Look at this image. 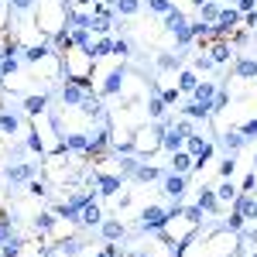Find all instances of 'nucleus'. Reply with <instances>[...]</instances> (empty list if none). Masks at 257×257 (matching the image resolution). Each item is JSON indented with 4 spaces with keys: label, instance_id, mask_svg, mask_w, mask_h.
<instances>
[{
    "label": "nucleus",
    "instance_id": "f257e3e1",
    "mask_svg": "<svg viewBox=\"0 0 257 257\" xmlns=\"http://www.w3.org/2000/svg\"><path fill=\"white\" fill-rule=\"evenodd\" d=\"M168 219H172V213L168 209H161V206H148L144 209V230H161V226H168Z\"/></svg>",
    "mask_w": 257,
    "mask_h": 257
},
{
    "label": "nucleus",
    "instance_id": "f03ea898",
    "mask_svg": "<svg viewBox=\"0 0 257 257\" xmlns=\"http://www.w3.org/2000/svg\"><path fill=\"white\" fill-rule=\"evenodd\" d=\"M185 138H189V134H185L182 127H172V131H165V138H161V148L175 155V151H182V144H185Z\"/></svg>",
    "mask_w": 257,
    "mask_h": 257
},
{
    "label": "nucleus",
    "instance_id": "7ed1b4c3",
    "mask_svg": "<svg viewBox=\"0 0 257 257\" xmlns=\"http://www.w3.org/2000/svg\"><path fill=\"white\" fill-rule=\"evenodd\" d=\"M165 192H168V196L178 202V199H182V192H185V178L178 175V172H172V175L165 178Z\"/></svg>",
    "mask_w": 257,
    "mask_h": 257
},
{
    "label": "nucleus",
    "instance_id": "20e7f679",
    "mask_svg": "<svg viewBox=\"0 0 257 257\" xmlns=\"http://www.w3.org/2000/svg\"><path fill=\"white\" fill-rule=\"evenodd\" d=\"M213 99H216V86H213V82H199L196 86V103L213 106Z\"/></svg>",
    "mask_w": 257,
    "mask_h": 257
},
{
    "label": "nucleus",
    "instance_id": "39448f33",
    "mask_svg": "<svg viewBox=\"0 0 257 257\" xmlns=\"http://www.w3.org/2000/svg\"><path fill=\"white\" fill-rule=\"evenodd\" d=\"M31 175H35V165H14V168H7V182H28Z\"/></svg>",
    "mask_w": 257,
    "mask_h": 257
},
{
    "label": "nucleus",
    "instance_id": "423d86ee",
    "mask_svg": "<svg viewBox=\"0 0 257 257\" xmlns=\"http://www.w3.org/2000/svg\"><path fill=\"white\" fill-rule=\"evenodd\" d=\"M82 89H86V86H79V82L72 79V86H65V89H62V103H82V99H86Z\"/></svg>",
    "mask_w": 257,
    "mask_h": 257
},
{
    "label": "nucleus",
    "instance_id": "0eeeda50",
    "mask_svg": "<svg viewBox=\"0 0 257 257\" xmlns=\"http://www.w3.org/2000/svg\"><path fill=\"white\" fill-rule=\"evenodd\" d=\"M189 168H192V155H185V151H175V155H172V172L185 175Z\"/></svg>",
    "mask_w": 257,
    "mask_h": 257
},
{
    "label": "nucleus",
    "instance_id": "6e6552de",
    "mask_svg": "<svg viewBox=\"0 0 257 257\" xmlns=\"http://www.w3.org/2000/svg\"><path fill=\"white\" fill-rule=\"evenodd\" d=\"M96 185H99L103 196H113V192L120 189V178L117 175H96Z\"/></svg>",
    "mask_w": 257,
    "mask_h": 257
},
{
    "label": "nucleus",
    "instance_id": "1a4fd4ad",
    "mask_svg": "<svg viewBox=\"0 0 257 257\" xmlns=\"http://www.w3.org/2000/svg\"><path fill=\"white\" fill-rule=\"evenodd\" d=\"M165 24H168V28H172V31H182V28H189V24H185V14H182V11H175V7H172V11H168V14H165Z\"/></svg>",
    "mask_w": 257,
    "mask_h": 257
},
{
    "label": "nucleus",
    "instance_id": "9d476101",
    "mask_svg": "<svg viewBox=\"0 0 257 257\" xmlns=\"http://www.w3.org/2000/svg\"><path fill=\"white\" fill-rule=\"evenodd\" d=\"M79 223H86V226H96L99 223V206H93V202H86L79 213Z\"/></svg>",
    "mask_w": 257,
    "mask_h": 257
},
{
    "label": "nucleus",
    "instance_id": "9b49d317",
    "mask_svg": "<svg viewBox=\"0 0 257 257\" xmlns=\"http://www.w3.org/2000/svg\"><path fill=\"white\" fill-rule=\"evenodd\" d=\"M216 206H219L216 192H209V189H202V192H199V209H202V213H213Z\"/></svg>",
    "mask_w": 257,
    "mask_h": 257
},
{
    "label": "nucleus",
    "instance_id": "f8f14e48",
    "mask_svg": "<svg viewBox=\"0 0 257 257\" xmlns=\"http://www.w3.org/2000/svg\"><path fill=\"white\" fill-rule=\"evenodd\" d=\"M120 86H123V69H113L106 76V82H103V93H117Z\"/></svg>",
    "mask_w": 257,
    "mask_h": 257
},
{
    "label": "nucleus",
    "instance_id": "ddd939ff",
    "mask_svg": "<svg viewBox=\"0 0 257 257\" xmlns=\"http://www.w3.org/2000/svg\"><path fill=\"white\" fill-rule=\"evenodd\" d=\"M45 103H48L45 96H28L24 99V110H28L31 117H41V113H45Z\"/></svg>",
    "mask_w": 257,
    "mask_h": 257
},
{
    "label": "nucleus",
    "instance_id": "4468645a",
    "mask_svg": "<svg viewBox=\"0 0 257 257\" xmlns=\"http://www.w3.org/2000/svg\"><path fill=\"white\" fill-rule=\"evenodd\" d=\"M237 76L240 79H254L257 76V62L254 59H240L237 62Z\"/></svg>",
    "mask_w": 257,
    "mask_h": 257
},
{
    "label": "nucleus",
    "instance_id": "2eb2a0df",
    "mask_svg": "<svg viewBox=\"0 0 257 257\" xmlns=\"http://www.w3.org/2000/svg\"><path fill=\"white\" fill-rule=\"evenodd\" d=\"M120 233H123V223H120V219H106V223H103V237L106 240H117Z\"/></svg>",
    "mask_w": 257,
    "mask_h": 257
},
{
    "label": "nucleus",
    "instance_id": "dca6fc26",
    "mask_svg": "<svg viewBox=\"0 0 257 257\" xmlns=\"http://www.w3.org/2000/svg\"><path fill=\"white\" fill-rule=\"evenodd\" d=\"M209 110H213V106H206V103H189V106H185V113H189L192 120H206Z\"/></svg>",
    "mask_w": 257,
    "mask_h": 257
},
{
    "label": "nucleus",
    "instance_id": "f3484780",
    "mask_svg": "<svg viewBox=\"0 0 257 257\" xmlns=\"http://www.w3.org/2000/svg\"><path fill=\"white\" fill-rule=\"evenodd\" d=\"M65 148H69V151H89V141L82 138V134H69V138H65Z\"/></svg>",
    "mask_w": 257,
    "mask_h": 257
},
{
    "label": "nucleus",
    "instance_id": "a211bd4d",
    "mask_svg": "<svg viewBox=\"0 0 257 257\" xmlns=\"http://www.w3.org/2000/svg\"><path fill=\"white\" fill-rule=\"evenodd\" d=\"M110 52H113V41H96V45H93V48H89V59H103V55H110Z\"/></svg>",
    "mask_w": 257,
    "mask_h": 257
},
{
    "label": "nucleus",
    "instance_id": "6ab92c4d",
    "mask_svg": "<svg viewBox=\"0 0 257 257\" xmlns=\"http://www.w3.org/2000/svg\"><path fill=\"white\" fill-rule=\"evenodd\" d=\"M196 86H199L196 72H182V76H178V89H185V93H196Z\"/></svg>",
    "mask_w": 257,
    "mask_h": 257
},
{
    "label": "nucleus",
    "instance_id": "aec40b11",
    "mask_svg": "<svg viewBox=\"0 0 257 257\" xmlns=\"http://www.w3.org/2000/svg\"><path fill=\"white\" fill-rule=\"evenodd\" d=\"M148 113H151L155 120H161V117H165V99H161V96H151V99H148Z\"/></svg>",
    "mask_w": 257,
    "mask_h": 257
},
{
    "label": "nucleus",
    "instance_id": "412c9836",
    "mask_svg": "<svg viewBox=\"0 0 257 257\" xmlns=\"http://www.w3.org/2000/svg\"><path fill=\"white\" fill-rule=\"evenodd\" d=\"M45 55H48V48H45V45H35V48H28V52H24V59L31 62V65H38Z\"/></svg>",
    "mask_w": 257,
    "mask_h": 257
},
{
    "label": "nucleus",
    "instance_id": "4be33fe9",
    "mask_svg": "<svg viewBox=\"0 0 257 257\" xmlns=\"http://www.w3.org/2000/svg\"><path fill=\"white\" fill-rule=\"evenodd\" d=\"M237 213L240 216H254V199L250 196H237Z\"/></svg>",
    "mask_w": 257,
    "mask_h": 257
},
{
    "label": "nucleus",
    "instance_id": "5701e85b",
    "mask_svg": "<svg viewBox=\"0 0 257 257\" xmlns=\"http://www.w3.org/2000/svg\"><path fill=\"white\" fill-rule=\"evenodd\" d=\"M237 196H240V192L230 185V182H223V185L216 189V199H219V202H230V199H237Z\"/></svg>",
    "mask_w": 257,
    "mask_h": 257
},
{
    "label": "nucleus",
    "instance_id": "b1692460",
    "mask_svg": "<svg viewBox=\"0 0 257 257\" xmlns=\"http://www.w3.org/2000/svg\"><path fill=\"white\" fill-rule=\"evenodd\" d=\"M0 127H4L7 134H14V131H18V127H21V120L14 117V113H0Z\"/></svg>",
    "mask_w": 257,
    "mask_h": 257
},
{
    "label": "nucleus",
    "instance_id": "393cba45",
    "mask_svg": "<svg viewBox=\"0 0 257 257\" xmlns=\"http://www.w3.org/2000/svg\"><path fill=\"white\" fill-rule=\"evenodd\" d=\"M134 175H138L141 182H155V178H158L161 172H158V168H151V165H141V168L134 172Z\"/></svg>",
    "mask_w": 257,
    "mask_h": 257
},
{
    "label": "nucleus",
    "instance_id": "a878e982",
    "mask_svg": "<svg viewBox=\"0 0 257 257\" xmlns=\"http://www.w3.org/2000/svg\"><path fill=\"white\" fill-rule=\"evenodd\" d=\"M82 113H86V117H99V103L93 96H86L82 99Z\"/></svg>",
    "mask_w": 257,
    "mask_h": 257
},
{
    "label": "nucleus",
    "instance_id": "bb28decb",
    "mask_svg": "<svg viewBox=\"0 0 257 257\" xmlns=\"http://www.w3.org/2000/svg\"><path fill=\"white\" fill-rule=\"evenodd\" d=\"M113 7H117L120 14H134L138 11V0H113Z\"/></svg>",
    "mask_w": 257,
    "mask_h": 257
},
{
    "label": "nucleus",
    "instance_id": "cd10ccee",
    "mask_svg": "<svg viewBox=\"0 0 257 257\" xmlns=\"http://www.w3.org/2000/svg\"><path fill=\"white\" fill-rule=\"evenodd\" d=\"M199 11H202V18H206V21H216L219 18V7H216V4H199Z\"/></svg>",
    "mask_w": 257,
    "mask_h": 257
},
{
    "label": "nucleus",
    "instance_id": "c85d7f7f",
    "mask_svg": "<svg viewBox=\"0 0 257 257\" xmlns=\"http://www.w3.org/2000/svg\"><path fill=\"white\" fill-rule=\"evenodd\" d=\"M182 216L189 219V223H199V219H202V209H199V206H189V209H182Z\"/></svg>",
    "mask_w": 257,
    "mask_h": 257
},
{
    "label": "nucleus",
    "instance_id": "c756f323",
    "mask_svg": "<svg viewBox=\"0 0 257 257\" xmlns=\"http://www.w3.org/2000/svg\"><path fill=\"white\" fill-rule=\"evenodd\" d=\"M223 141H226V148H230V151H237L240 144H243V134H226Z\"/></svg>",
    "mask_w": 257,
    "mask_h": 257
},
{
    "label": "nucleus",
    "instance_id": "7c9ffc66",
    "mask_svg": "<svg viewBox=\"0 0 257 257\" xmlns=\"http://www.w3.org/2000/svg\"><path fill=\"white\" fill-rule=\"evenodd\" d=\"M113 55L127 59V55H131V45H127V41H113Z\"/></svg>",
    "mask_w": 257,
    "mask_h": 257
},
{
    "label": "nucleus",
    "instance_id": "2f4dec72",
    "mask_svg": "<svg viewBox=\"0 0 257 257\" xmlns=\"http://www.w3.org/2000/svg\"><path fill=\"white\" fill-rule=\"evenodd\" d=\"M233 168H237V161H233V158H226L223 165H219V175H223V178H230V175H233Z\"/></svg>",
    "mask_w": 257,
    "mask_h": 257
},
{
    "label": "nucleus",
    "instance_id": "473e14b6",
    "mask_svg": "<svg viewBox=\"0 0 257 257\" xmlns=\"http://www.w3.org/2000/svg\"><path fill=\"white\" fill-rule=\"evenodd\" d=\"M223 59H230V48L226 45H216L213 48V62H223Z\"/></svg>",
    "mask_w": 257,
    "mask_h": 257
},
{
    "label": "nucleus",
    "instance_id": "72a5a7b5",
    "mask_svg": "<svg viewBox=\"0 0 257 257\" xmlns=\"http://www.w3.org/2000/svg\"><path fill=\"white\" fill-rule=\"evenodd\" d=\"M151 11H158V14H168V11H172V4H168V0H151Z\"/></svg>",
    "mask_w": 257,
    "mask_h": 257
},
{
    "label": "nucleus",
    "instance_id": "f704fd0d",
    "mask_svg": "<svg viewBox=\"0 0 257 257\" xmlns=\"http://www.w3.org/2000/svg\"><path fill=\"white\" fill-rule=\"evenodd\" d=\"M158 65H161V69H178V55H175V59H172V55H161Z\"/></svg>",
    "mask_w": 257,
    "mask_h": 257
},
{
    "label": "nucleus",
    "instance_id": "c9c22d12",
    "mask_svg": "<svg viewBox=\"0 0 257 257\" xmlns=\"http://www.w3.org/2000/svg\"><path fill=\"white\" fill-rule=\"evenodd\" d=\"M18 250H21V243H18V240H7V243H4V257H14Z\"/></svg>",
    "mask_w": 257,
    "mask_h": 257
},
{
    "label": "nucleus",
    "instance_id": "e433bc0d",
    "mask_svg": "<svg viewBox=\"0 0 257 257\" xmlns=\"http://www.w3.org/2000/svg\"><path fill=\"white\" fill-rule=\"evenodd\" d=\"M79 240H65V243H62V250H65V254H79Z\"/></svg>",
    "mask_w": 257,
    "mask_h": 257
},
{
    "label": "nucleus",
    "instance_id": "4c0bfd02",
    "mask_svg": "<svg viewBox=\"0 0 257 257\" xmlns=\"http://www.w3.org/2000/svg\"><path fill=\"white\" fill-rule=\"evenodd\" d=\"M240 134H243V138H250V134H257V117H254V120H247V123H243V131H240Z\"/></svg>",
    "mask_w": 257,
    "mask_h": 257
},
{
    "label": "nucleus",
    "instance_id": "58836bf2",
    "mask_svg": "<svg viewBox=\"0 0 257 257\" xmlns=\"http://www.w3.org/2000/svg\"><path fill=\"white\" fill-rule=\"evenodd\" d=\"M31 196H48V189H45V182H31Z\"/></svg>",
    "mask_w": 257,
    "mask_h": 257
},
{
    "label": "nucleus",
    "instance_id": "ea45409f",
    "mask_svg": "<svg viewBox=\"0 0 257 257\" xmlns=\"http://www.w3.org/2000/svg\"><path fill=\"white\" fill-rule=\"evenodd\" d=\"M31 4H35V0H11V7H14V11H28Z\"/></svg>",
    "mask_w": 257,
    "mask_h": 257
},
{
    "label": "nucleus",
    "instance_id": "a19ab883",
    "mask_svg": "<svg viewBox=\"0 0 257 257\" xmlns=\"http://www.w3.org/2000/svg\"><path fill=\"white\" fill-rule=\"evenodd\" d=\"M161 99H165V103H175V99H178V89H165V93H161Z\"/></svg>",
    "mask_w": 257,
    "mask_h": 257
},
{
    "label": "nucleus",
    "instance_id": "79ce46f5",
    "mask_svg": "<svg viewBox=\"0 0 257 257\" xmlns=\"http://www.w3.org/2000/svg\"><path fill=\"white\" fill-rule=\"evenodd\" d=\"M38 226H45V230H48V226H52V216H48V213H41V216H38Z\"/></svg>",
    "mask_w": 257,
    "mask_h": 257
},
{
    "label": "nucleus",
    "instance_id": "37998d69",
    "mask_svg": "<svg viewBox=\"0 0 257 257\" xmlns=\"http://www.w3.org/2000/svg\"><path fill=\"white\" fill-rule=\"evenodd\" d=\"M209 65H213V59H202V55L196 59V69H209Z\"/></svg>",
    "mask_w": 257,
    "mask_h": 257
},
{
    "label": "nucleus",
    "instance_id": "c03bdc74",
    "mask_svg": "<svg viewBox=\"0 0 257 257\" xmlns=\"http://www.w3.org/2000/svg\"><path fill=\"white\" fill-rule=\"evenodd\" d=\"M240 223H243V216H240V213H233V216H230V226H233V230H240Z\"/></svg>",
    "mask_w": 257,
    "mask_h": 257
},
{
    "label": "nucleus",
    "instance_id": "a18cd8bd",
    "mask_svg": "<svg viewBox=\"0 0 257 257\" xmlns=\"http://www.w3.org/2000/svg\"><path fill=\"white\" fill-rule=\"evenodd\" d=\"M240 11H247V14H250V11H254V0H240Z\"/></svg>",
    "mask_w": 257,
    "mask_h": 257
},
{
    "label": "nucleus",
    "instance_id": "49530a36",
    "mask_svg": "<svg viewBox=\"0 0 257 257\" xmlns=\"http://www.w3.org/2000/svg\"><path fill=\"white\" fill-rule=\"evenodd\" d=\"M7 233H11V230H7V223H0V240H7Z\"/></svg>",
    "mask_w": 257,
    "mask_h": 257
},
{
    "label": "nucleus",
    "instance_id": "de8ad7c7",
    "mask_svg": "<svg viewBox=\"0 0 257 257\" xmlns=\"http://www.w3.org/2000/svg\"><path fill=\"white\" fill-rule=\"evenodd\" d=\"M254 216H257V199H254Z\"/></svg>",
    "mask_w": 257,
    "mask_h": 257
},
{
    "label": "nucleus",
    "instance_id": "09e8293b",
    "mask_svg": "<svg viewBox=\"0 0 257 257\" xmlns=\"http://www.w3.org/2000/svg\"><path fill=\"white\" fill-rule=\"evenodd\" d=\"M99 257H110V254H106V250H103V254H99Z\"/></svg>",
    "mask_w": 257,
    "mask_h": 257
},
{
    "label": "nucleus",
    "instance_id": "8fccbe9b",
    "mask_svg": "<svg viewBox=\"0 0 257 257\" xmlns=\"http://www.w3.org/2000/svg\"><path fill=\"white\" fill-rule=\"evenodd\" d=\"M254 165H257V155H254Z\"/></svg>",
    "mask_w": 257,
    "mask_h": 257
}]
</instances>
